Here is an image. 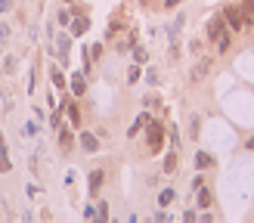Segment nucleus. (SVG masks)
I'll use <instances>...</instances> for the list:
<instances>
[{"label": "nucleus", "instance_id": "f8f14e48", "mask_svg": "<svg viewBox=\"0 0 254 223\" xmlns=\"http://www.w3.org/2000/svg\"><path fill=\"white\" fill-rule=\"evenodd\" d=\"M174 198H177V192L168 186V189H161V192H158V205H161V208H168L170 202H174Z\"/></svg>", "mask_w": 254, "mask_h": 223}, {"label": "nucleus", "instance_id": "bb28decb", "mask_svg": "<svg viewBox=\"0 0 254 223\" xmlns=\"http://www.w3.org/2000/svg\"><path fill=\"white\" fill-rule=\"evenodd\" d=\"M99 53H102V44H93V46H90V56H93V59H96Z\"/></svg>", "mask_w": 254, "mask_h": 223}, {"label": "nucleus", "instance_id": "f257e3e1", "mask_svg": "<svg viewBox=\"0 0 254 223\" xmlns=\"http://www.w3.org/2000/svg\"><path fill=\"white\" fill-rule=\"evenodd\" d=\"M146 143H149V152H152V155L165 149V124H161V121L149 118V124H146Z\"/></svg>", "mask_w": 254, "mask_h": 223}, {"label": "nucleus", "instance_id": "dca6fc26", "mask_svg": "<svg viewBox=\"0 0 254 223\" xmlns=\"http://www.w3.org/2000/svg\"><path fill=\"white\" fill-rule=\"evenodd\" d=\"M9 168H13V164H9V155H6V146L0 143V174H9Z\"/></svg>", "mask_w": 254, "mask_h": 223}, {"label": "nucleus", "instance_id": "39448f33", "mask_svg": "<svg viewBox=\"0 0 254 223\" xmlns=\"http://www.w3.org/2000/svg\"><path fill=\"white\" fill-rule=\"evenodd\" d=\"M56 53H59V62L65 65V62H68V53H72V31L56 38Z\"/></svg>", "mask_w": 254, "mask_h": 223}, {"label": "nucleus", "instance_id": "aec40b11", "mask_svg": "<svg viewBox=\"0 0 254 223\" xmlns=\"http://www.w3.org/2000/svg\"><path fill=\"white\" fill-rule=\"evenodd\" d=\"M136 81H140V62L130 65V72H127V84H136Z\"/></svg>", "mask_w": 254, "mask_h": 223}, {"label": "nucleus", "instance_id": "20e7f679", "mask_svg": "<svg viewBox=\"0 0 254 223\" xmlns=\"http://www.w3.org/2000/svg\"><path fill=\"white\" fill-rule=\"evenodd\" d=\"M78 146L84 149V152H90V155H93V152H99V136H96V134H90V131H81Z\"/></svg>", "mask_w": 254, "mask_h": 223}, {"label": "nucleus", "instance_id": "393cba45", "mask_svg": "<svg viewBox=\"0 0 254 223\" xmlns=\"http://www.w3.org/2000/svg\"><path fill=\"white\" fill-rule=\"evenodd\" d=\"M59 25H72V13H68V9L59 13Z\"/></svg>", "mask_w": 254, "mask_h": 223}, {"label": "nucleus", "instance_id": "c85d7f7f", "mask_svg": "<svg viewBox=\"0 0 254 223\" xmlns=\"http://www.w3.org/2000/svg\"><path fill=\"white\" fill-rule=\"evenodd\" d=\"M180 3H183V0H165V6H168V9H174V6H180Z\"/></svg>", "mask_w": 254, "mask_h": 223}, {"label": "nucleus", "instance_id": "412c9836", "mask_svg": "<svg viewBox=\"0 0 254 223\" xmlns=\"http://www.w3.org/2000/svg\"><path fill=\"white\" fill-rule=\"evenodd\" d=\"M199 121H202L199 115H189V134H192V139L199 136Z\"/></svg>", "mask_w": 254, "mask_h": 223}, {"label": "nucleus", "instance_id": "7ed1b4c3", "mask_svg": "<svg viewBox=\"0 0 254 223\" xmlns=\"http://www.w3.org/2000/svg\"><path fill=\"white\" fill-rule=\"evenodd\" d=\"M220 34H226V19H223V13L220 16H211V22H208V38H211V44L220 38Z\"/></svg>", "mask_w": 254, "mask_h": 223}, {"label": "nucleus", "instance_id": "9d476101", "mask_svg": "<svg viewBox=\"0 0 254 223\" xmlns=\"http://www.w3.org/2000/svg\"><path fill=\"white\" fill-rule=\"evenodd\" d=\"M87 28H90L87 16H78V19H72V34H87Z\"/></svg>", "mask_w": 254, "mask_h": 223}, {"label": "nucleus", "instance_id": "f3484780", "mask_svg": "<svg viewBox=\"0 0 254 223\" xmlns=\"http://www.w3.org/2000/svg\"><path fill=\"white\" fill-rule=\"evenodd\" d=\"M65 109H68V118H72V124L78 127V124H81V112H78V105H75V102H68V99H65Z\"/></svg>", "mask_w": 254, "mask_h": 223}, {"label": "nucleus", "instance_id": "2eb2a0df", "mask_svg": "<svg viewBox=\"0 0 254 223\" xmlns=\"http://www.w3.org/2000/svg\"><path fill=\"white\" fill-rule=\"evenodd\" d=\"M84 90H87L84 78H81V75H75V78H72V93H75V96H84Z\"/></svg>", "mask_w": 254, "mask_h": 223}, {"label": "nucleus", "instance_id": "1a4fd4ad", "mask_svg": "<svg viewBox=\"0 0 254 223\" xmlns=\"http://www.w3.org/2000/svg\"><path fill=\"white\" fill-rule=\"evenodd\" d=\"M214 158L211 155H208V152H195V168H199V171H208V168H214Z\"/></svg>", "mask_w": 254, "mask_h": 223}, {"label": "nucleus", "instance_id": "c756f323", "mask_svg": "<svg viewBox=\"0 0 254 223\" xmlns=\"http://www.w3.org/2000/svg\"><path fill=\"white\" fill-rule=\"evenodd\" d=\"M0 143H3V134H0Z\"/></svg>", "mask_w": 254, "mask_h": 223}, {"label": "nucleus", "instance_id": "7c9ffc66", "mask_svg": "<svg viewBox=\"0 0 254 223\" xmlns=\"http://www.w3.org/2000/svg\"><path fill=\"white\" fill-rule=\"evenodd\" d=\"M65 3H72V0H65Z\"/></svg>", "mask_w": 254, "mask_h": 223}, {"label": "nucleus", "instance_id": "4468645a", "mask_svg": "<svg viewBox=\"0 0 254 223\" xmlns=\"http://www.w3.org/2000/svg\"><path fill=\"white\" fill-rule=\"evenodd\" d=\"M229 44H233V41H229V31H226V34H220V38L214 41V46H217V53H220V56H223V53H229Z\"/></svg>", "mask_w": 254, "mask_h": 223}, {"label": "nucleus", "instance_id": "f03ea898", "mask_svg": "<svg viewBox=\"0 0 254 223\" xmlns=\"http://www.w3.org/2000/svg\"><path fill=\"white\" fill-rule=\"evenodd\" d=\"M223 19H226V28H229V31H245V28L251 25V16L242 13L239 6H226V9H223Z\"/></svg>", "mask_w": 254, "mask_h": 223}, {"label": "nucleus", "instance_id": "cd10ccee", "mask_svg": "<svg viewBox=\"0 0 254 223\" xmlns=\"http://www.w3.org/2000/svg\"><path fill=\"white\" fill-rule=\"evenodd\" d=\"M84 217H87V220H90V217H96V208H93V205H87V208H84Z\"/></svg>", "mask_w": 254, "mask_h": 223}, {"label": "nucleus", "instance_id": "0eeeda50", "mask_svg": "<svg viewBox=\"0 0 254 223\" xmlns=\"http://www.w3.org/2000/svg\"><path fill=\"white\" fill-rule=\"evenodd\" d=\"M208 72H211V59H202L199 65L192 68V75H189V78H192V84H199V81H205V78H208Z\"/></svg>", "mask_w": 254, "mask_h": 223}, {"label": "nucleus", "instance_id": "9b49d317", "mask_svg": "<svg viewBox=\"0 0 254 223\" xmlns=\"http://www.w3.org/2000/svg\"><path fill=\"white\" fill-rule=\"evenodd\" d=\"M50 81H53V87H59V90L65 87V75H62V68H59V65H53V68H50Z\"/></svg>", "mask_w": 254, "mask_h": 223}, {"label": "nucleus", "instance_id": "6ab92c4d", "mask_svg": "<svg viewBox=\"0 0 254 223\" xmlns=\"http://www.w3.org/2000/svg\"><path fill=\"white\" fill-rule=\"evenodd\" d=\"M59 143H62L65 149H72V143H75V139H72V134H68L65 127H59Z\"/></svg>", "mask_w": 254, "mask_h": 223}, {"label": "nucleus", "instance_id": "a878e982", "mask_svg": "<svg viewBox=\"0 0 254 223\" xmlns=\"http://www.w3.org/2000/svg\"><path fill=\"white\" fill-rule=\"evenodd\" d=\"M183 220H186V223H195V220H199V214H195V211L189 208V211H186V214H183Z\"/></svg>", "mask_w": 254, "mask_h": 223}, {"label": "nucleus", "instance_id": "b1692460", "mask_svg": "<svg viewBox=\"0 0 254 223\" xmlns=\"http://www.w3.org/2000/svg\"><path fill=\"white\" fill-rule=\"evenodd\" d=\"M146 81H149V84H152V87H155V84H158V81H161V78H158V72H155V68H149V72H146Z\"/></svg>", "mask_w": 254, "mask_h": 223}, {"label": "nucleus", "instance_id": "a211bd4d", "mask_svg": "<svg viewBox=\"0 0 254 223\" xmlns=\"http://www.w3.org/2000/svg\"><path fill=\"white\" fill-rule=\"evenodd\" d=\"M211 202H214V195L202 186V189H199V208H211Z\"/></svg>", "mask_w": 254, "mask_h": 223}, {"label": "nucleus", "instance_id": "ddd939ff", "mask_svg": "<svg viewBox=\"0 0 254 223\" xmlns=\"http://www.w3.org/2000/svg\"><path fill=\"white\" fill-rule=\"evenodd\" d=\"M177 171V149H170L165 155V174H174Z\"/></svg>", "mask_w": 254, "mask_h": 223}, {"label": "nucleus", "instance_id": "5701e85b", "mask_svg": "<svg viewBox=\"0 0 254 223\" xmlns=\"http://www.w3.org/2000/svg\"><path fill=\"white\" fill-rule=\"evenodd\" d=\"M96 217H99V220H109V205H106V202H99V208H96Z\"/></svg>", "mask_w": 254, "mask_h": 223}, {"label": "nucleus", "instance_id": "423d86ee", "mask_svg": "<svg viewBox=\"0 0 254 223\" xmlns=\"http://www.w3.org/2000/svg\"><path fill=\"white\" fill-rule=\"evenodd\" d=\"M102 180H106V171H90V180H87V189H90V198L99 192Z\"/></svg>", "mask_w": 254, "mask_h": 223}, {"label": "nucleus", "instance_id": "6e6552de", "mask_svg": "<svg viewBox=\"0 0 254 223\" xmlns=\"http://www.w3.org/2000/svg\"><path fill=\"white\" fill-rule=\"evenodd\" d=\"M146 124H149V115H146V112H140V115L133 118V124L127 127V136H136L140 131H146Z\"/></svg>", "mask_w": 254, "mask_h": 223}, {"label": "nucleus", "instance_id": "4be33fe9", "mask_svg": "<svg viewBox=\"0 0 254 223\" xmlns=\"http://www.w3.org/2000/svg\"><path fill=\"white\" fill-rule=\"evenodd\" d=\"M146 59H149V53L143 46H133V62H146Z\"/></svg>", "mask_w": 254, "mask_h": 223}]
</instances>
